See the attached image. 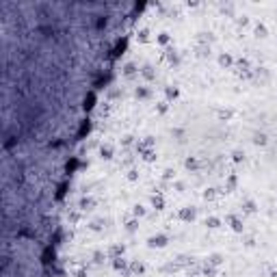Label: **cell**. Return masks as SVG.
<instances>
[{
    "label": "cell",
    "mask_w": 277,
    "mask_h": 277,
    "mask_svg": "<svg viewBox=\"0 0 277 277\" xmlns=\"http://www.w3.org/2000/svg\"><path fill=\"white\" fill-rule=\"evenodd\" d=\"M87 130H89V124H82V128H80V137L87 132Z\"/></svg>",
    "instance_id": "6da1fadb"
}]
</instances>
